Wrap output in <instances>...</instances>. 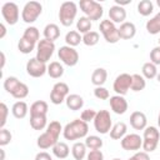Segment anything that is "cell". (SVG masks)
Here are the masks:
<instances>
[{
	"label": "cell",
	"instance_id": "f35d334b",
	"mask_svg": "<svg viewBox=\"0 0 160 160\" xmlns=\"http://www.w3.org/2000/svg\"><path fill=\"white\" fill-rule=\"evenodd\" d=\"M35 46H36V44H34V42L26 40V39H24V38H21V39L19 40V42H18V49H19V51L22 52V54H30V52L35 49Z\"/></svg>",
	"mask_w": 160,
	"mask_h": 160
},
{
	"label": "cell",
	"instance_id": "4316f807",
	"mask_svg": "<svg viewBox=\"0 0 160 160\" xmlns=\"http://www.w3.org/2000/svg\"><path fill=\"white\" fill-rule=\"evenodd\" d=\"M30 126L34 130H42L48 126L46 115H30Z\"/></svg>",
	"mask_w": 160,
	"mask_h": 160
},
{
	"label": "cell",
	"instance_id": "4fadbf2b",
	"mask_svg": "<svg viewBox=\"0 0 160 160\" xmlns=\"http://www.w3.org/2000/svg\"><path fill=\"white\" fill-rule=\"evenodd\" d=\"M1 14H2L4 20L9 25H15L19 20V15H20L19 6L15 2H11V1L5 2L1 8Z\"/></svg>",
	"mask_w": 160,
	"mask_h": 160
},
{
	"label": "cell",
	"instance_id": "681fc988",
	"mask_svg": "<svg viewBox=\"0 0 160 160\" xmlns=\"http://www.w3.org/2000/svg\"><path fill=\"white\" fill-rule=\"evenodd\" d=\"M35 160H52L51 155L46 151H40L35 155Z\"/></svg>",
	"mask_w": 160,
	"mask_h": 160
},
{
	"label": "cell",
	"instance_id": "ffe728a7",
	"mask_svg": "<svg viewBox=\"0 0 160 160\" xmlns=\"http://www.w3.org/2000/svg\"><path fill=\"white\" fill-rule=\"evenodd\" d=\"M65 102H66V106L72 111H78L84 106V99L78 94H70L66 98Z\"/></svg>",
	"mask_w": 160,
	"mask_h": 160
},
{
	"label": "cell",
	"instance_id": "52a82bcc",
	"mask_svg": "<svg viewBox=\"0 0 160 160\" xmlns=\"http://www.w3.org/2000/svg\"><path fill=\"white\" fill-rule=\"evenodd\" d=\"M94 128L100 134H108L110 132L112 128V121L110 112L108 110H100L98 111L95 119H94Z\"/></svg>",
	"mask_w": 160,
	"mask_h": 160
},
{
	"label": "cell",
	"instance_id": "f1b7e54d",
	"mask_svg": "<svg viewBox=\"0 0 160 160\" xmlns=\"http://www.w3.org/2000/svg\"><path fill=\"white\" fill-rule=\"evenodd\" d=\"M81 41H82V36L80 35V32L78 30H70L65 35V42L68 46H71V48L78 46Z\"/></svg>",
	"mask_w": 160,
	"mask_h": 160
},
{
	"label": "cell",
	"instance_id": "9a60e30c",
	"mask_svg": "<svg viewBox=\"0 0 160 160\" xmlns=\"http://www.w3.org/2000/svg\"><path fill=\"white\" fill-rule=\"evenodd\" d=\"M26 72L32 78H40L45 72H48V66L45 62H41L36 58H32L26 62Z\"/></svg>",
	"mask_w": 160,
	"mask_h": 160
},
{
	"label": "cell",
	"instance_id": "f5cc1de1",
	"mask_svg": "<svg viewBox=\"0 0 160 160\" xmlns=\"http://www.w3.org/2000/svg\"><path fill=\"white\" fill-rule=\"evenodd\" d=\"M4 65H5V54L1 52V69H4Z\"/></svg>",
	"mask_w": 160,
	"mask_h": 160
},
{
	"label": "cell",
	"instance_id": "ba28073f",
	"mask_svg": "<svg viewBox=\"0 0 160 160\" xmlns=\"http://www.w3.org/2000/svg\"><path fill=\"white\" fill-rule=\"evenodd\" d=\"M55 51V44L54 41L46 40V39H41L38 45H36V59L41 62H48L50 60V58L52 56Z\"/></svg>",
	"mask_w": 160,
	"mask_h": 160
},
{
	"label": "cell",
	"instance_id": "44dd1931",
	"mask_svg": "<svg viewBox=\"0 0 160 160\" xmlns=\"http://www.w3.org/2000/svg\"><path fill=\"white\" fill-rule=\"evenodd\" d=\"M126 131H128L126 124L122 121H119L115 125H112V128L110 130V138L114 140H121L126 135Z\"/></svg>",
	"mask_w": 160,
	"mask_h": 160
},
{
	"label": "cell",
	"instance_id": "db71d44e",
	"mask_svg": "<svg viewBox=\"0 0 160 160\" xmlns=\"http://www.w3.org/2000/svg\"><path fill=\"white\" fill-rule=\"evenodd\" d=\"M0 151H1V160H5V152H4V150L1 149Z\"/></svg>",
	"mask_w": 160,
	"mask_h": 160
},
{
	"label": "cell",
	"instance_id": "d4e9b609",
	"mask_svg": "<svg viewBox=\"0 0 160 160\" xmlns=\"http://www.w3.org/2000/svg\"><path fill=\"white\" fill-rule=\"evenodd\" d=\"M60 36V28L56 24H48L44 28V39L55 41Z\"/></svg>",
	"mask_w": 160,
	"mask_h": 160
},
{
	"label": "cell",
	"instance_id": "4dcf8cb0",
	"mask_svg": "<svg viewBox=\"0 0 160 160\" xmlns=\"http://www.w3.org/2000/svg\"><path fill=\"white\" fill-rule=\"evenodd\" d=\"M146 30L151 35H156L160 32V12H158L154 18L148 20L146 22Z\"/></svg>",
	"mask_w": 160,
	"mask_h": 160
},
{
	"label": "cell",
	"instance_id": "3957f363",
	"mask_svg": "<svg viewBox=\"0 0 160 160\" xmlns=\"http://www.w3.org/2000/svg\"><path fill=\"white\" fill-rule=\"evenodd\" d=\"M78 14V5L74 1H64L59 9V20L62 26H70Z\"/></svg>",
	"mask_w": 160,
	"mask_h": 160
},
{
	"label": "cell",
	"instance_id": "d6a6232c",
	"mask_svg": "<svg viewBox=\"0 0 160 160\" xmlns=\"http://www.w3.org/2000/svg\"><path fill=\"white\" fill-rule=\"evenodd\" d=\"M131 78H132V81H131V88L130 89L132 91H141V90L145 89L146 80H145V78L142 75H140V74H132Z\"/></svg>",
	"mask_w": 160,
	"mask_h": 160
},
{
	"label": "cell",
	"instance_id": "5bb4252c",
	"mask_svg": "<svg viewBox=\"0 0 160 160\" xmlns=\"http://www.w3.org/2000/svg\"><path fill=\"white\" fill-rule=\"evenodd\" d=\"M120 145L126 151H136L142 148V138L138 134H126L120 140Z\"/></svg>",
	"mask_w": 160,
	"mask_h": 160
},
{
	"label": "cell",
	"instance_id": "e0dca14e",
	"mask_svg": "<svg viewBox=\"0 0 160 160\" xmlns=\"http://www.w3.org/2000/svg\"><path fill=\"white\" fill-rule=\"evenodd\" d=\"M148 119L142 111H134L130 115V125L135 130H144L146 128Z\"/></svg>",
	"mask_w": 160,
	"mask_h": 160
},
{
	"label": "cell",
	"instance_id": "30bf717a",
	"mask_svg": "<svg viewBox=\"0 0 160 160\" xmlns=\"http://www.w3.org/2000/svg\"><path fill=\"white\" fill-rule=\"evenodd\" d=\"M69 86L66 82H56L52 89H51V92H50V101L54 104V105H60L62 104L66 98L69 96Z\"/></svg>",
	"mask_w": 160,
	"mask_h": 160
},
{
	"label": "cell",
	"instance_id": "7402d4cb",
	"mask_svg": "<svg viewBox=\"0 0 160 160\" xmlns=\"http://www.w3.org/2000/svg\"><path fill=\"white\" fill-rule=\"evenodd\" d=\"M108 79V71L104 68H98L91 74V82L95 86H102Z\"/></svg>",
	"mask_w": 160,
	"mask_h": 160
},
{
	"label": "cell",
	"instance_id": "83f0119b",
	"mask_svg": "<svg viewBox=\"0 0 160 160\" xmlns=\"http://www.w3.org/2000/svg\"><path fill=\"white\" fill-rule=\"evenodd\" d=\"M48 74L52 79H59L64 75V68L59 61H51L48 65Z\"/></svg>",
	"mask_w": 160,
	"mask_h": 160
},
{
	"label": "cell",
	"instance_id": "8d00e7d4",
	"mask_svg": "<svg viewBox=\"0 0 160 160\" xmlns=\"http://www.w3.org/2000/svg\"><path fill=\"white\" fill-rule=\"evenodd\" d=\"M85 145L90 150H100L102 146V140L96 135H90V136H86Z\"/></svg>",
	"mask_w": 160,
	"mask_h": 160
},
{
	"label": "cell",
	"instance_id": "9f6ffc18",
	"mask_svg": "<svg viewBox=\"0 0 160 160\" xmlns=\"http://www.w3.org/2000/svg\"><path fill=\"white\" fill-rule=\"evenodd\" d=\"M156 79H158V81L160 82V71H158V76H156Z\"/></svg>",
	"mask_w": 160,
	"mask_h": 160
},
{
	"label": "cell",
	"instance_id": "7a4b0ae2",
	"mask_svg": "<svg viewBox=\"0 0 160 160\" xmlns=\"http://www.w3.org/2000/svg\"><path fill=\"white\" fill-rule=\"evenodd\" d=\"M89 131L88 122L81 119H75L71 122H68L62 129V135L66 140H78L81 138H86Z\"/></svg>",
	"mask_w": 160,
	"mask_h": 160
},
{
	"label": "cell",
	"instance_id": "603a6c76",
	"mask_svg": "<svg viewBox=\"0 0 160 160\" xmlns=\"http://www.w3.org/2000/svg\"><path fill=\"white\" fill-rule=\"evenodd\" d=\"M28 111H29L28 104L25 101H21V100L16 101L11 108V112L16 119H24L28 115Z\"/></svg>",
	"mask_w": 160,
	"mask_h": 160
},
{
	"label": "cell",
	"instance_id": "bcb514c9",
	"mask_svg": "<svg viewBox=\"0 0 160 160\" xmlns=\"http://www.w3.org/2000/svg\"><path fill=\"white\" fill-rule=\"evenodd\" d=\"M150 61L155 65H160V46H155L150 51Z\"/></svg>",
	"mask_w": 160,
	"mask_h": 160
},
{
	"label": "cell",
	"instance_id": "ee69618b",
	"mask_svg": "<svg viewBox=\"0 0 160 160\" xmlns=\"http://www.w3.org/2000/svg\"><path fill=\"white\" fill-rule=\"evenodd\" d=\"M98 111H95L94 109H86V110H82L81 115H80V119L85 122H89V121H94L95 116H96Z\"/></svg>",
	"mask_w": 160,
	"mask_h": 160
},
{
	"label": "cell",
	"instance_id": "91938a15",
	"mask_svg": "<svg viewBox=\"0 0 160 160\" xmlns=\"http://www.w3.org/2000/svg\"><path fill=\"white\" fill-rule=\"evenodd\" d=\"M112 160H120V159H112Z\"/></svg>",
	"mask_w": 160,
	"mask_h": 160
},
{
	"label": "cell",
	"instance_id": "1f68e13d",
	"mask_svg": "<svg viewBox=\"0 0 160 160\" xmlns=\"http://www.w3.org/2000/svg\"><path fill=\"white\" fill-rule=\"evenodd\" d=\"M21 38H24V39H26V40H29V41H31V42H34V44L38 45V42L40 41V40H39L40 32H39L38 28H35V26H29V28L25 29V31H24V34H22Z\"/></svg>",
	"mask_w": 160,
	"mask_h": 160
},
{
	"label": "cell",
	"instance_id": "8fae6325",
	"mask_svg": "<svg viewBox=\"0 0 160 160\" xmlns=\"http://www.w3.org/2000/svg\"><path fill=\"white\" fill-rule=\"evenodd\" d=\"M58 56L68 66H75L79 61V52L74 48L68 45L60 46V49L58 50Z\"/></svg>",
	"mask_w": 160,
	"mask_h": 160
},
{
	"label": "cell",
	"instance_id": "ab89813d",
	"mask_svg": "<svg viewBox=\"0 0 160 160\" xmlns=\"http://www.w3.org/2000/svg\"><path fill=\"white\" fill-rule=\"evenodd\" d=\"M28 95H29V86H28L26 84L21 82V81H20V84L18 85V88L11 92V96L15 98V99H19V100L26 98Z\"/></svg>",
	"mask_w": 160,
	"mask_h": 160
},
{
	"label": "cell",
	"instance_id": "c3c4849f",
	"mask_svg": "<svg viewBox=\"0 0 160 160\" xmlns=\"http://www.w3.org/2000/svg\"><path fill=\"white\" fill-rule=\"evenodd\" d=\"M128 160H150V156L145 151H138L131 158H129Z\"/></svg>",
	"mask_w": 160,
	"mask_h": 160
},
{
	"label": "cell",
	"instance_id": "7c38bea8",
	"mask_svg": "<svg viewBox=\"0 0 160 160\" xmlns=\"http://www.w3.org/2000/svg\"><path fill=\"white\" fill-rule=\"evenodd\" d=\"M131 81H132V78L130 74L122 72V74L118 75L112 84V89L116 92V95L124 96L125 94H128V91L131 88Z\"/></svg>",
	"mask_w": 160,
	"mask_h": 160
},
{
	"label": "cell",
	"instance_id": "7bdbcfd3",
	"mask_svg": "<svg viewBox=\"0 0 160 160\" xmlns=\"http://www.w3.org/2000/svg\"><path fill=\"white\" fill-rule=\"evenodd\" d=\"M12 139V135L11 132L8 130V129H0V146H5L8 144H10Z\"/></svg>",
	"mask_w": 160,
	"mask_h": 160
},
{
	"label": "cell",
	"instance_id": "816d5d0a",
	"mask_svg": "<svg viewBox=\"0 0 160 160\" xmlns=\"http://www.w3.org/2000/svg\"><path fill=\"white\" fill-rule=\"evenodd\" d=\"M0 29H1V34H0V39H2V38L5 36V34H6V28H5V25H4V24H0Z\"/></svg>",
	"mask_w": 160,
	"mask_h": 160
},
{
	"label": "cell",
	"instance_id": "9c48e42d",
	"mask_svg": "<svg viewBox=\"0 0 160 160\" xmlns=\"http://www.w3.org/2000/svg\"><path fill=\"white\" fill-rule=\"evenodd\" d=\"M100 32L102 34L104 39L106 40V42L109 44H115L120 40V36H119V30L118 28L115 26V24L109 19V20H102L100 22Z\"/></svg>",
	"mask_w": 160,
	"mask_h": 160
},
{
	"label": "cell",
	"instance_id": "60d3db41",
	"mask_svg": "<svg viewBox=\"0 0 160 160\" xmlns=\"http://www.w3.org/2000/svg\"><path fill=\"white\" fill-rule=\"evenodd\" d=\"M20 84V80L15 76H8L4 80V89L6 90V92H9L11 95V92L18 88V85Z\"/></svg>",
	"mask_w": 160,
	"mask_h": 160
},
{
	"label": "cell",
	"instance_id": "74e56055",
	"mask_svg": "<svg viewBox=\"0 0 160 160\" xmlns=\"http://www.w3.org/2000/svg\"><path fill=\"white\" fill-rule=\"evenodd\" d=\"M100 40V35L98 31H89L86 34L82 35V42L86 45V46H94L99 42Z\"/></svg>",
	"mask_w": 160,
	"mask_h": 160
},
{
	"label": "cell",
	"instance_id": "d590c367",
	"mask_svg": "<svg viewBox=\"0 0 160 160\" xmlns=\"http://www.w3.org/2000/svg\"><path fill=\"white\" fill-rule=\"evenodd\" d=\"M76 30L80 34H86L91 31V20L88 19L86 16H80L76 21Z\"/></svg>",
	"mask_w": 160,
	"mask_h": 160
},
{
	"label": "cell",
	"instance_id": "f6af8a7d",
	"mask_svg": "<svg viewBox=\"0 0 160 160\" xmlns=\"http://www.w3.org/2000/svg\"><path fill=\"white\" fill-rule=\"evenodd\" d=\"M0 112H1V119H0V129H4L6 120H8V114H9V109L6 106L5 102L0 104Z\"/></svg>",
	"mask_w": 160,
	"mask_h": 160
},
{
	"label": "cell",
	"instance_id": "277c9868",
	"mask_svg": "<svg viewBox=\"0 0 160 160\" xmlns=\"http://www.w3.org/2000/svg\"><path fill=\"white\" fill-rule=\"evenodd\" d=\"M160 140V131L155 126H146L142 135V149L145 152H151L158 148Z\"/></svg>",
	"mask_w": 160,
	"mask_h": 160
},
{
	"label": "cell",
	"instance_id": "7dc6e473",
	"mask_svg": "<svg viewBox=\"0 0 160 160\" xmlns=\"http://www.w3.org/2000/svg\"><path fill=\"white\" fill-rule=\"evenodd\" d=\"M86 160H104V154L101 150H90L86 155Z\"/></svg>",
	"mask_w": 160,
	"mask_h": 160
},
{
	"label": "cell",
	"instance_id": "484cf974",
	"mask_svg": "<svg viewBox=\"0 0 160 160\" xmlns=\"http://www.w3.org/2000/svg\"><path fill=\"white\" fill-rule=\"evenodd\" d=\"M49 110L48 102L44 100H38L30 106V115H46Z\"/></svg>",
	"mask_w": 160,
	"mask_h": 160
},
{
	"label": "cell",
	"instance_id": "f546056e",
	"mask_svg": "<svg viewBox=\"0 0 160 160\" xmlns=\"http://www.w3.org/2000/svg\"><path fill=\"white\" fill-rule=\"evenodd\" d=\"M86 149L88 148H86L85 142H80V141L75 142L71 148V154H72L74 159L75 160H82L86 156Z\"/></svg>",
	"mask_w": 160,
	"mask_h": 160
},
{
	"label": "cell",
	"instance_id": "d6986e66",
	"mask_svg": "<svg viewBox=\"0 0 160 160\" xmlns=\"http://www.w3.org/2000/svg\"><path fill=\"white\" fill-rule=\"evenodd\" d=\"M118 30H119L120 39H124V40L132 39L135 36V34H136V26L130 21H125V22L120 24Z\"/></svg>",
	"mask_w": 160,
	"mask_h": 160
},
{
	"label": "cell",
	"instance_id": "680465c9",
	"mask_svg": "<svg viewBox=\"0 0 160 160\" xmlns=\"http://www.w3.org/2000/svg\"><path fill=\"white\" fill-rule=\"evenodd\" d=\"M158 41H159V46H160V38H159V40H158Z\"/></svg>",
	"mask_w": 160,
	"mask_h": 160
},
{
	"label": "cell",
	"instance_id": "2e32d148",
	"mask_svg": "<svg viewBox=\"0 0 160 160\" xmlns=\"http://www.w3.org/2000/svg\"><path fill=\"white\" fill-rule=\"evenodd\" d=\"M110 108L111 110L118 114V115H122L126 112L128 110V101L124 96L121 95H114V96H110Z\"/></svg>",
	"mask_w": 160,
	"mask_h": 160
},
{
	"label": "cell",
	"instance_id": "6da1fadb",
	"mask_svg": "<svg viewBox=\"0 0 160 160\" xmlns=\"http://www.w3.org/2000/svg\"><path fill=\"white\" fill-rule=\"evenodd\" d=\"M62 131V126L59 121H51L50 124H48L46 130L38 138V146L41 150H46L52 148L56 142H59V136Z\"/></svg>",
	"mask_w": 160,
	"mask_h": 160
},
{
	"label": "cell",
	"instance_id": "11a10c76",
	"mask_svg": "<svg viewBox=\"0 0 160 160\" xmlns=\"http://www.w3.org/2000/svg\"><path fill=\"white\" fill-rule=\"evenodd\" d=\"M158 125H159V129H160V112H159V116H158Z\"/></svg>",
	"mask_w": 160,
	"mask_h": 160
},
{
	"label": "cell",
	"instance_id": "ac0fdd59",
	"mask_svg": "<svg viewBox=\"0 0 160 160\" xmlns=\"http://www.w3.org/2000/svg\"><path fill=\"white\" fill-rule=\"evenodd\" d=\"M109 18H110V20H111L114 24H115V22L122 24V22H125V19H126V10H125L122 6L112 5V6L109 9Z\"/></svg>",
	"mask_w": 160,
	"mask_h": 160
},
{
	"label": "cell",
	"instance_id": "8992f818",
	"mask_svg": "<svg viewBox=\"0 0 160 160\" xmlns=\"http://www.w3.org/2000/svg\"><path fill=\"white\" fill-rule=\"evenodd\" d=\"M42 12V5L39 1H29L24 5L21 11V19L26 24H32Z\"/></svg>",
	"mask_w": 160,
	"mask_h": 160
},
{
	"label": "cell",
	"instance_id": "5b68a950",
	"mask_svg": "<svg viewBox=\"0 0 160 160\" xmlns=\"http://www.w3.org/2000/svg\"><path fill=\"white\" fill-rule=\"evenodd\" d=\"M79 6H80L81 11L85 14V16L88 19H90L91 21L100 20V18L104 14L102 6L94 0H81L79 2Z\"/></svg>",
	"mask_w": 160,
	"mask_h": 160
},
{
	"label": "cell",
	"instance_id": "836d02e7",
	"mask_svg": "<svg viewBox=\"0 0 160 160\" xmlns=\"http://www.w3.org/2000/svg\"><path fill=\"white\" fill-rule=\"evenodd\" d=\"M154 11V4L150 0H141L138 2V12L142 16H149Z\"/></svg>",
	"mask_w": 160,
	"mask_h": 160
},
{
	"label": "cell",
	"instance_id": "6f0895ef",
	"mask_svg": "<svg viewBox=\"0 0 160 160\" xmlns=\"http://www.w3.org/2000/svg\"><path fill=\"white\" fill-rule=\"evenodd\" d=\"M156 4H158V6L160 8V0H158V1H156Z\"/></svg>",
	"mask_w": 160,
	"mask_h": 160
},
{
	"label": "cell",
	"instance_id": "e575fe53",
	"mask_svg": "<svg viewBox=\"0 0 160 160\" xmlns=\"http://www.w3.org/2000/svg\"><path fill=\"white\" fill-rule=\"evenodd\" d=\"M141 71H142V76L145 79H154V78L158 76V68L151 61L145 62L141 68Z\"/></svg>",
	"mask_w": 160,
	"mask_h": 160
},
{
	"label": "cell",
	"instance_id": "b9f144b4",
	"mask_svg": "<svg viewBox=\"0 0 160 160\" xmlns=\"http://www.w3.org/2000/svg\"><path fill=\"white\" fill-rule=\"evenodd\" d=\"M94 95L96 99L99 100H108L110 98V94H109V90L104 86H96L94 89Z\"/></svg>",
	"mask_w": 160,
	"mask_h": 160
},
{
	"label": "cell",
	"instance_id": "f907efd6",
	"mask_svg": "<svg viewBox=\"0 0 160 160\" xmlns=\"http://www.w3.org/2000/svg\"><path fill=\"white\" fill-rule=\"evenodd\" d=\"M131 0H124V1H120V0H115V5H119V6H122V5H128L130 4Z\"/></svg>",
	"mask_w": 160,
	"mask_h": 160
},
{
	"label": "cell",
	"instance_id": "cb8c5ba5",
	"mask_svg": "<svg viewBox=\"0 0 160 160\" xmlns=\"http://www.w3.org/2000/svg\"><path fill=\"white\" fill-rule=\"evenodd\" d=\"M51 149H52L54 156H56L58 159H66L69 156V154H70V149H69L68 144L62 142V141L56 142Z\"/></svg>",
	"mask_w": 160,
	"mask_h": 160
}]
</instances>
